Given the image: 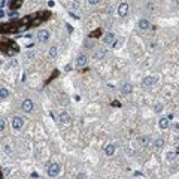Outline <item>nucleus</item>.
Returning <instances> with one entry per match:
<instances>
[{
  "mask_svg": "<svg viewBox=\"0 0 179 179\" xmlns=\"http://www.w3.org/2000/svg\"><path fill=\"white\" fill-rule=\"evenodd\" d=\"M9 96V90H6V88H0V100H5L6 97Z\"/></svg>",
  "mask_w": 179,
  "mask_h": 179,
  "instance_id": "16",
  "label": "nucleus"
},
{
  "mask_svg": "<svg viewBox=\"0 0 179 179\" xmlns=\"http://www.w3.org/2000/svg\"><path fill=\"white\" fill-rule=\"evenodd\" d=\"M20 5H21V0H14V3H12V9H18L20 8Z\"/></svg>",
  "mask_w": 179,
  "mask_h": 179,
  "instance_id": "20",
  "label": "nucleus"
},
{
  "mask_svg": "<svg viewBox=\"0 0 179 179\" xmlns=\"http://www.w3.org/2000/svg\"><path fill=\"white\" fill-rule=\"evenodd\" d=\"M157 81V78H154V76H146V78H143L142 81V85L143 87H151V85H154Z\"/></svg>",
  "mask_w": 179,
  "mask_h": 179,
  "instance_id": "7",
  "label": "nucleus"
},
{
  "mask_svg": "<svg viewBox=\"0 0 179 179\" xmlns=\"http://www.w3.org/2000/svg\"><path fill=\"white\" fill-rule=\"evenodd\" d=\"M131 90H133V87H131L130 84H124V85L121 87V93H122V94H130Z\"/></svg>",
  "mask_w": 179,
  "mask_h": 179,
  "instance_id": "14",
  "label": "nucleus"
},
{
  "mask_svg": "<svg viewBox=\"0 0 179 179\" xmlns=\"http://www.w3.org/2000/svg\"><path fill=\"white\" fill-rule=\"evenodd\" d=\"M46 173H48L49 178H55V176L60 173V164H58V163H51V164L48 166Z\"/></svg>",
  "mask_w": 179,
  "mask_h": 179,
  "instance_id": "1",
  "label": "nucleus"
},
{
  "mask_svg": "<svg viewBox=\"0 0 179 179\" xmlns=\"http://www.w3.org/2000/svg\"><path fill=\"white\" fill-rule=\"evenodd\" d=\"M5 125H6V124H5V120L0 118V131H3V130H5Z\"/></svg>",
  "mask_w": 179,
  "mask_h": 179,
  "instance_id": "21",
  "label": "nucleus"
},
{
  "mask_svg": "<svg viewBox=\"0 0 179 179\" xmlns=\"http://www.w3.org/2000/svg\"><path fill=\"white\" fill-rule=\"evenodd\" d=\"M115 149H117V145H113V143H109L106 148H105V154L108 157H112L115 154Z\"/></svg>",
  "mask_w": 179,
  "mask_h": 179,
  "instance_id": "9",
  "label": "nucleus"
},
{
  "mask_svg": "<svg viewBox=\"0 0 179 179\" xmlns=\"http://www.w3.org/2000/svg\"><path fill=\"white\" fill-rule=\"evenodd\" d=\"M87 61H88L87 55L85 54H79L78 57H76V66H85Z\"/></svg>",
  "mask_w": 179,
  "mask_h": 179,
  "instance_id": "8",
  "label": "nucleus"
},
{
  "mask_svg": "<svg viewBox=\"0 0 179 179\" xmlns=\"http://www.w3.org/2000/svg\"><path fill=\"white\" fill-rule=\"evenodd\" d=\"M127 14H129V3H125V2L120 3V6H118V15L121 18H125Z\"/></svg>",
  "mask_w": 179,
  "mask_h": 179,
  "instance_id": "4",
  "label": "nucleus"
},
{
  "mask_svg": "<svg viewBox=\"0 0 179 179\" xmlns=\"http://www.w3.org/2000/svg\"><path fill=\"white\" fill-rule=\"evenodd\" d=\"M158 127H160L161 130H166V129L169 127V120L166 118V117H161V118L158 120Z\"/></svg>",
  "mask_w": 179,
  "mask_h": 179,
  "instance_id": "10",
  "label": "nucleus"
},
{
  "mask_svg": "<svg viewBox=\"0 0 179 179\" xmlns=\"http://www.w3.org/2000/svg\"><path fill=\"white\" fill-rule=\"evenodd\" d=\"M67 29H69V33H72V31H73V29H72V25H69V24H67Z\"/></svg>",
  "mask_w": 179,
  "mask_h": 179,
  "instance_id": "27",
  "label": "nucleus"
},
{
  "mask_svg": "<svg viewBox=\"0 0 179 179\" xmlns=\"http://www.w3.org/2000/svg\"><path fill=\"white\" fill-rule=\"evenodd\" d=\"M146 6H148V10H154V5L152 3H148Z\"/></svg>",
  "mask_w": 179,
  "mask_h": 179,
  "instance_id": "24",
  "label": "nucleus"
},
{
  "mask_svg": "<svg viewBox=\"0 0 179 179\" xmlns=\"http://www.w3.org/2000/svg\"><path fill=\"white\" fill-rule=\"evenodd\" d=\"M101 42L103 43H106V45H110V46H115V34L113 33H106L105 36H103V39H101Z\"/></svg>",
  "mask_w": 179,
  "mask_h": 179,
  "instance_id": "3",
  "label": "nucleus"
},
{
  "mask_svg": "<svg viewBox=\"0 0 179 179\" xmlns=\"http://www.w3.org/2000/svg\"><path fill=\"white\" fill-rule=\"evenodd\" d=\"M76 179H85V173H79Z\"/></svg>",
  "mask_w": 179,
  "mask_h": 179,
  "instance_id": "26",
  "label": "nucleus"
},
{
  "mask_svg": "<svg viewBox=\"0 0 179 179\" xmlns=\"http://www.w3.org/2000/svg\"><path fill=\"white\" fill-rule=\"evenodd\" d=\"M22 110L25 112V113H30L33 109H34V103H33V100H30V99H25L24 101H22Z\"/></svg>",
  "mask_w": 179,
  "mask_h": 179,
  "instance_id": "2",
  "label": "nucleus"
},
{
  "mask_svg": "<svg viewBox=\"0 0 179 179\" xmlns=\"http://www.w3.org/2000/svg\"><path fill=\"white\" fill-rule=\"evenodd\" d=\"M176 158H178V151L169 152V154H167V160H169V161H173V160H176Z\"/></svg>",
  "mask_w": 179,
  "mask_h": 179,
  "instance_id": "18",
  "label": "nucleus"
},
{
  "mask_svg": "<svg viewBox=\"0 0 179 179\" xmlns=\"http://www.w3.org/2000/svg\"><path fill=\"white\" fill-rule=\"evenodd\" d=\"M139 29L140 30H148L149 29V20H146V18H142L139 21Z\"/></svg>",
  "mask_w": 179,
  "mask_h": 179,
  "instance_id": "11",
  "label": "nucleus"
},
{
  "mask_svg": "<svg viewBox=\"0 0 179 179\" xmlns=\"http://www.w3.org/2000/svg\"><path fill=\"white\" fill-rule=\"evenodd\" d=\"M99 2H100V0H88V3H90V5H97Z\"/></svg>",
  "mask_w": 179,
  "mask_h": 179,
  "instance_id": "22",
  "label": "nucleus"
},
{
  "mask_svg": "<svg viewBox=\"0 0 179 179\" xmlns=\"http://www.w3.org/2000/svg\"><path fill=\"white\" fill-rule=\"evenodd\" d=\"M49 31L48 30H39L37 31V39H39V42H48L49 39Z\"/></svg>",
  "mask_w": 179,
  "mask_h": 179,
  "instance_id": "6",
  "label": "nucleus"
},
{
  "mask_svg": "<svg viewBox=\"0 0 179 179\" xmlns=\"http://www.w3.org/2000/svg\"><path fill=\"white\" fill-rule=\"evenodd\" d=\"M106 52H108L106 49H100V51H97L96 58H105V57H106Z\"/></svg>",
  "mask_w": 179,
  "mask_h": 179,
  "instance_id": "17",
  "label": "nucleus"
},
{
  "mask_svg": "<svg viewBox=\"0 0 179 179\" xmlns=\"http://www.w3.org/2000/svg\"><path fill=\"white\" fill-rule=\"evenodd\" d=\"M173 130H175V131H178V130H179V124H178V122H175V124H173Z\"/></svg>",
  "mask_w": 179,
  "mask_h": 179,
  "instance_id": "25",
  "label": "nucleus"
},
{
  "mask_svg": "<svg viewBox=\"0 0 179 179\" xmlns=\"http://www.w3.org/2000/svg\"><path fill=\"white\" fill-rule=\"evenodd\" d=\"M155 110H157V112L163 110V105H157V106H155Z\"/></svg>",
  "mask_w": 179,
  "mask_h": 179,
  "instance_id": "23",
  "label": "nucleus"
},
{
  "mask_svg": "<svg viewBox=\"0 0 179 179\" xmlns=\"http://www.w3.org/2000/svg\"><path fill=\"white\" fill-rule=\"evenodd\" d=\"M22 125H24V120L21 117H14L12 118V127H14V130H21L22 129Z\"/></svg>",
  "mask_w": 179,
  "mask_h": 179,
  "instance_id": "5",
  "label": "nucleus"
},
{
  "mask_svg": "<svg viewBox=\"0 0 179 179\" xmlns=\"http://www.w3.org/2000/svg\"><path fill=\"white\" fill-rule=\"evenodd\" d=\"M154 146H155V149H161V148L164 146V139H163V137H158V139H155Z\"/></svg>",
  "mask_w": 179,
  "mask_h": 179,
  "instance_id": "15",
  "label": "nucleus"
},
{
  "mask_svg": "<svg viewBox=\"0 0 179 179\" xmlns=\"http://www.w3.org/2000/svg\"><path fill=\"white\" fill-rule=\"evenodd\" d=\"M139 142H140V145H142V146H149L151 139H149L148 136H140V137H139Z\"/></svg>",
  "mask_w": 179,
  "mask_h": 179,
  "instance_id": "13",
  "label": "nucleus"
},
{
  "mask_svg": "<svg viewBox=\"0 0 179 179\" xmlns=\"http://www.w3.org/2000/svg\"><path fill=\"white\" fill-rule=\"evenodd\" d=\"M60 122H61V124L70 122V115H69L67 112H61V113H60Z\"/></svg>",
  "mask_w": 179,
  "mask_h": 179,
  "instance_id": "12",
  "label": "nucleus"
},
{
  "mask_svg": "<svg viewBox=\"0 0 179 179\" xmlns=\"http://www.w3.org/2000/svg\"><path fill=\"white\" fill-rule=\"evenodd\" d=\"M57 51H58V49H57V46H51V48H49V57H52V58H54V57L57 55Z\"/></svg>",
  "mask_w": 179,
  "mask_h": 179,
  "instance_id": "19",
  "label": "nucleus"
}]
</instances>
